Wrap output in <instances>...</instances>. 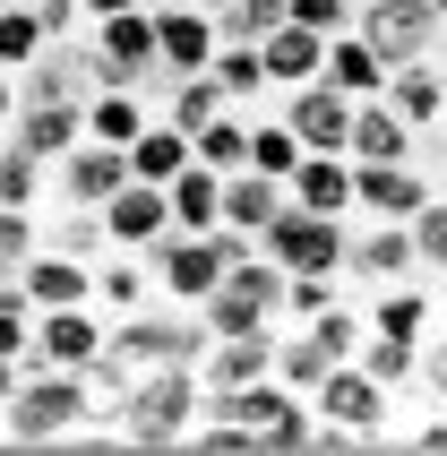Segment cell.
Masks as SVG:
<instances>
[{
    "mask_svg": "<svg viewBox=\"0 0 447 456\" xmlns=\"http://www.w3.org/2000/svg\"><path fill=\"white\" fill-rule=\"evenodd\" d=\"M77 121H86V138H103V147H129V138L155 121V103L138 95V86H95V95L77 103Z\"/></svg>",
    "mask_w": 447,
    "mask_h": 456,
    "instance_id": "cell-19",
    "label": "cell"
},
{
    "mask_svg": "<svg viewBox=\"0 0 447 456\" xmlns=\"http://www.w3.org/2000/svg\"><path fill=\"white\" fill-rule=\"evenodd\" d=\"M275 207H284V181H275V173H249V164H232V173H224V207H215V224L258 232Z\"/></svg>",
    "mask_w": 447,
    "mask_h": 456,
    "instance_id": "cell-25",
    "label": "cell"
},
{
    "mask_svg": "<svg viewBox=\"0 0 447 456\" xmlns=\"http://www.w3.org/2000/svg\"><path fill=\"white\" fill-rule=\"evenodd\" d=\"M147 302H155L147 258H138V250H103L95 258V310H103V319H129V310H147Z\"/></svg>",
    "mask_w": 447,
    "mask_h": 456,
    "instance_id": "cell-20",
    "label": "cell"
},
{
    "mask_svg": "<svg viewBox=\"0 0 447 456\" xmlns=\"http://www.w3.org/2000/svg\"><path fill=\"white\" fill-rule=\"evenodd\" d=\"M362 319H370V336H404V345H422V336H430V319H439V302H430V293H422V284H378V302L370 310H362Z\"/></svg>",
    "mask_w": 447,
    "mask_h": 456,
    "instance_id": "cell-22",
    "label": "cell"
},
{
    "mask_svg": "<svg viewBox=\"0 0 447 456\" xmlns=\"http://www.w3.org/2000/svg\"><path fill=\"white\" fill-rule=\"evenodd\" d=\"M18 293H26V310L95 302V267H86V258H61V250H26V267H18Z\"/></svg>",
    "mask_w": 447,
    "mask_h": 456,
    "instance_id": "cell-15",
    "label": "cell"
},
{
    "mask_svg": "<svg viewBox=\"0 0 447 456\" xmlns=\"http://www.w3.org/2000/svg\"><path fill=\"white\" fill-rule=\"evenodd\" d=\"M387 396H396V387H378L362 362H327V379L310 387V413L336 422V431H353L362 448H378V439H387Z\"/></svg>",
    "mask_w": 447,
    "mask_h": 456,
    "instance_id": "cell-5",
    "label": "cell"
},
{
    "mask_svg": "<svg viewBox=\"0 0 447 456\" xmlns=\"http://www.w3.org/2000/svg\"><path fill=\"white\" fill-rule=\"evenodd\" d=\"M319 77L327 86H345V95H378V86H387V61H378L370 44H362V35H327V61H319Z\"/></svg>",
    "mask_w": 447,
    "mask_h": 456,
    "instance_id": "cell-27",
    "label": "cell"
},
{
    "mask_svg": "<svg viewBox=\"0 0 447 456\" xmlns=\"http://www.w3.org/2000/svg\"><path fill=\"white\" fill-rule=\"evenodd\" d=\"M215 112H224V86L207 69L173 77V103H164V121H173V129H199V121H215Z\"/></svg>",
    "mask_w": 447,
    "mask_h": 456,
    "instance_id": "cell-33",
    "label": "cell"
},
{
    "mask_svg": "<svg viewBox=\"0 0 447 456\" xmlns=\"http://www.w3.org/2000/svg\"><path fill=\"white\" fill-rule=\"evenodd\" d=\"M95 216H103V241H112V250H147V241H164V232H173V207H164V190H155V181H121Z\"/></svg>",
    "mask_w": 447,
    "mask_h": 456,
    "instance_id": "cell-11",
    "label": "cell"
},
{
    "mask_svg": "<svg viewBox=\"0 0 447 456\" xmlns=\"http://www.w3.org/2000/svg\"><path fill=\"white\" fill-rule=\"evenodd\" d=\"M241 147H249V112H232V103H224L215 121L190 129V164H215V173H232V164H241Z\"/></svg>",
    "mask_w": 447,
    "mask_h": 456,
    "instance_id": "cell-29",
    "label": "cell"
},
{
    "mask_svg": "<svg viewBox=\"0 0 447 456\" xmlns=\"http://www.w3.org/2000/svg\"><path fill=\"white\" fill-rule=\"evenodd\" d=\"M430 199V173L404 155V164H353V207H370V216H387V224H404L413 207Z\"/></svg>",
    "mask_w": 447,
    "mask_h": 456,
    "instance_id": "cell-12",
    "label": "cell"
},
{
    "mask_svg": "<svg viewBox=\"0 0 447 456\" xmlns=\"http://www.w3.org/2000/svg\"><path fill=\"white\" fill-rule=\"evenodd\" d=\"M241 164H249V173H275V181H284V173L301 164V138L275 121V112H249V147H241Z\"/></svg>",
    "mask_w": 447,
    "mask_h": 456,
    "instance_id": "cell-30",
    "label": "cell"
},
{
    "mask_svg": "<svg viewBox=\"0 0 447 456\" xmlns=\"http://www.w3.org/2000/svg\"><path fill=\"white\" fill-rule=\"evenodd\" d=\"M404 232H413V267H447V199L439 190L404 216Z\"/></svg>",
    "mask_w": 447,
    "mask_h": 456,
    "instance_id": "cell-35",
    "label": "cell"
},
{
    "mask_svg": "<svg viewBox=\"0 0 447 456\" xmlns=\"http://www.w3.org/2000/svg\"><path fill=\"white\" fill-rule=\"evenodd\" d=\"M26 9H35V26H44L52 44H69L77 26H86V9H77V0H26Z\"/></svg>",
    "mask_w": 447,
    "mask_h": 456,
    "instance_id": "cell-42",
    "label": "cell"
},
{
    "mask_svg": "<svg viewBox=\"0 0 447 456\" xmlns=\"http://www.w3.org/2000/svg\"><path fill=\"white\" fill-rule=\"evenodd\" d=\"M258 258H275L284 276H345V216H310V207H275L267 224H258Z\"/></svg>",
    "mask_w": 447,
    "mask_h": 456,
    "instance_id": "cell-3",
    "label": "cell"
},
{
    "mask_svg": "<svg viewBox=\"0 0 447 456\" xmlns=\"http://www.w3.org/2000/svg\"><path fill=\"white\" fill-rule=\"evenodd\" d=\"M147 9H155V69L164 77H190L215 61V18L199 0H147Z\"/></svg>",
    "mask_w": 447,
    "mask_h": 456,
    "instance_id": "cell-9",
    "label": "cell"
},
{
    "mask_svg": "<svg viewBox=\"0 0 447 456\" xmlns=\"http://www.w3.org/2000/svg\"><path fill=\"white\" fill-rule=\"evenodd\" d=\"M0 9H9V0H0Z\"/></svg>",
    "mask_w": 447,
    "mask_h": 456,
    "instance_id": "cell-49",
    "label": "cell"
},
{
    "mask_svg": "<svg viewBox=\"0 0 447 456\" xmlns=\"http://www.w3.org/2000/svg\"><path fill=\"white\" fill-rule=\"evenodd\" d=\"M103 319L95 302H61V310H35V336H26V362H52V370H86L103 354Z\"/></svg>",
    "mask_w": 447,
    "mask_h": 456,
    "instance_id": "cell-8",
    "label": "cell"
},
{
    "mask_svg": "<svg viewBox=\"0 0 447 456\" xmlns=\"http://www.w3.org/2000/svg\"><path fill=\"white\" fill-rule=\"evenodd\" d=\"M44 44H52V35L35 26V9H26V0H9V9H0V69H26Z\"/></svg>",
    "mask_w": 447,
    "mask_h": 456,
    "instance_id": "cell-36",
    "label": "cell"
},
{
    "mask_svg": "<svg viewBox=\"0 0 447 456\" xmlns=\"http://www.w3.org/2000/svg\"><path fill=\"white\" fill-rule=\"evenodd\" d=\"M69 431H86V387H77V370L26 362V379L9 387V405H0V439H18V448H61Z\"/></svg>",
    "mask_w": 447,
    "mask_h": 456,
    "instance_id": "cell-2",
    "label": "cell"
},
{
    "mask_svg": "<svg viewBox=\"0 0 447 456\" xmlns=\"http://www.w3.org/2000/svg\"><path fill=\"white\" fill-rule=\"evenodd\" d=\"M439 9L430 0H362L353 9V35L387 61V69H404V61H439Z\"/></svg>",
    "mask_w": 447,
    "mask_h": 456,
    "instance_id": "cell-4",
    "label": "cell"
},
{
    "mask_svg": "<svg viewBox=\"0 0 447 456\" xmlns=\"http://www.w3.org/2000/svg\"><path fill=\"white\" fill-rule=\"evenodd\" d=\"M430 9H439V18H447V0H430Z\"/></svg>",
    "mask_w": 447,
    "mask_h": 456,
    "instance_id": "cell-48",
    "label": "cell"
},
{
    "mask_svg": "<svg viewBox=\"0 0 447 456\" xmlns=\"http://www.w3.org/2000/svg\"><path fill=\"white\" fill-rule=\"evenodd\" d=\"M258 61H267V86H301V77H319L327 61V35H310V26H275V35H258Z\"/></svg>",
    "mask_w": 447,
    "mask_h": 456,
    "instance_id": "cell-21",
    "label": "cell"
},
{
    "mask_svg": "<svg viewBox=\"0 0 447 456\" xmlns=\"http://www.w3.org/2000/svg\"><path fill=\"white\" fill-rule=\"evenodd\" d=\"M190 422H199V362H155L112 413V448H181Z\"/></svg>",
    "mask_w": 447,
    "mask_h": 456,
    "instance_id": "cell-1",
    "label": "cell"
},
{
    "mask_svg": "<svg viewBox=\"0 0 447 456\" xmlns=\"http://www.w3.org/2000/svg\"><path fill=\"white\" fill-rule=\"evenodd\" d=\"M284 18L310 26V35H345V26H353V0H284Z\"/></svg>",
    "mask_w": 447,
    "mask_h": 456,
    "instance_id": "cell-41",
    "label": "cell"
},
{
    "mask_svg": "<svg viewBox=\"0 0 447 456\" xmlns=\"http://www.w3.org/2000/svg\"><path fill=\"white\" fill-rule=\"evenodd\" d=\"M422 147V129H404L378 95H353V121H345V155L353 164H404Z\"/></svg>",
    "mask_w": 447,
    "mask_h": 456,
    "instance_id": "cell-13",
    "label": "cell"
},
{
    "mask_svg": "<svg viewBox=\"0 0 447 456\" xmlns=\"http://www.w3.org/2000/svg\"><path fill=\"white\" fill-rule=\"evenodd\" d=\"M44 173H52V190H61L69 207H103V199L129 181V155H121V147H103V138H77V147L52 155Z\"/></svg>",
    "mask_w": 447,
    "mask_h": 456,
    "instance_id": "cell-10",
    "label": "cell"
},
{
    "mask_svg": "<svg viewBox=\"0 0 447 456\" xmlns=\"http://www.w3.org/2000/svg\"><path fill=\"white\" fill-rule=\"evenodd\" d=\"M35 190H44V164L26 147H0V207H35Z\"/></svg>",
    "mask_w": 447,
    "mask_h": 456,
    "instance_id": "cell-39",
    "label": "cell"
},
{
    "mask_svg": "<svg viewBox=\"0 0 447 456\" xmlns=\"http://www.w3.org/2000/svg\"><path fill=\"white\" fill-rule=\"evenodd\" d=\"M353 362H362V370H370L378 387H404L413 370H422V354H413L404 336H362V354H353Z\"/></svg>",
    "mask_w": 447,
    "mask_h": 456,
    "instance_id": "cell-34",
    "label": "cell"
},
{
    "mask_svg": "<svg viewBox=\"0 0 447 456\" xmlns=\"http://www.w3.org/2000/svg\"><path fill=\"white\" fill-rule=\"evenodd\" d=\"M35 250H61V258H86V267H95L112 241H103V216H95V207H69L61 224H44V241H35Z\"/></svg>",
    "mask_w": 447,
    "mask_h": 456,
    "instance_id": "cell-31",
    "label": "cell"
},
{
    "mask_svg": "<svg viewBox=\"0 0 447 456\" xmlns=\"http://www.w3.org/2000/svg\"><path fill=\"white\" fill-rule=\"evenodd\" d=\"M430 302H439V310H447V267H439V293H430Z\"/></svg>",
    "mask_w": 447,
    "mask_h": 456,
    "instance_id": "cell-47",
    "label": "cell"
},
{
    "mask_svg": "<svg viewBox=\"0 0 447 456\" xmlns=\"http://www.w3.org/2000/svg\"><path fill=\"white\" fill-rule=\"evenodd\" d=\"M284 112L275 121L301 138V155H345V121H353V95L345 86H327V77H301V86H275Z\"/></svg>",
    "mask_w": 447,
    "mask_h": 456,
    "instance_id": "cell-7",
    "label": "cell"
},
{
    "mask_svg": "<svg viewBox=\"0 0 447 456\" xmlns=\"http://www.w3.org/2000/svg\"><path fill=\"white\" fill-rule=\"evenodd\" d=\"M35 241H44V224H35V207H0V276H18Z\"/></svg>",
    "mask_w": 447,
    "mask_h": 456,
    "instance_id": "cell-38",
    "label": "cell"
},
{
    "mask_svg": "<svg viewBox=\"0 0 447 456\" xmlns=\"http://www.w3.org/2000/svg\"><path fill=\"white\" fill-rule=\"evenodd\" d=\"M327 302H336V276H310V267H301V276H284V302L275 310H284V319H310V310H327Z\"/></svg>",
    "mask_w": 447,
    "mask_h": 456,
    "instance_id": "cell-40",
    "label": "cell"
},
{
    "mask_svg": "<svg viewBox=\"0 0 447 456\" xmlns=\"http://www.w3.org/2000/svg\"><path fill=\"white\" fill-rule=\"evenodd\" d=\"M413 448H430V456H447V405H439V413H430L422 431H413Z\"/></svg>",
    "mask_w": 447,
    "mask_h": 456,
    "instance_id": "cell-43",
    "label": "cell"
},
{
    "mask_svg": "<svg viewBox=\"0 0 447 456\" xmlns=\"http://www.w3.org/2000/svg\"><path fill=\"white\" fill-rule=\"evenodd\" d=\"M378 103H387L404 129H439L447 121V69H439V61H404V69H387Z\"/></svg>",
    "mask_w": 447,
    "mask_h": 456,
    "instance_id": "cell-14",
    "label": "cell"
},
{
    "mask_svg": "<svg viewBox=\"0 0 447 456\" xmlns=\"http://www.w3.org/2000/svg\"><path fill=\"white\" fill-rule=\"evenodd\" d=\"M284 199L310 216H353V155H301L284 173Z\"/></svg>",
    "mask_w": 447,
    "mask_h": 456,
    "instance_id": "cell-16",
    "label": "cell"
},
{
    "mask_svg": "<svg viewBox=\"0 0 447 456\" xmlns=\"http://www.w3.org/2000/svg\"><path fill=\"white\" fill-rule=\"evenodd\" d=\"M164 207H173V232H207L224 207V173L215 164H181L173 181H164Z\"/></svg>",
    "mask_w": 447,
    "mask_h": 456,
    "instance_id": "cell-23",
    "label": "cell"
},
{
    "mask_svg": "<svg viewBox=\"0 0 447 456\" xmlns=\"http://www.w3.org/2000/svg\"><path fill=\"white\" fill-rule=\"evenodd\" d=\"M345 267H353L362 284H396V276H413V232L387 224V216H378L370 232H345Z\"/></svg>",
    "mask_w": 447,
    "mask_h": 456,
    "instance_id": "cell-17",
    "label": "cell"
},
{
    "mask_svg": "<svg viewBox=\"0 0 447 456\" xmlns=\"http://www.w3.org/2000/svg\"><path fill=\"white\" fill-rule=\"evenodd\" d=\"M301 328L319 336V354H327V362H353V354H362V336H370V319H362V302H345V293H336V302L310 310Z\"/></svg>",
    "mask_w": 447,
    "mask_h": 456,
    "instance_id": "cell-28",
    "label": "cell"
},
{
    "mask_svg": "<svg viewBox=\"0 0 447 456\" xmlns=\"http://www.w3.org/2000/svg\"><path fill=\"white\" fill-rule=\"evenodd\" d=\"M275 26H284V0H224L215 9V35H232V44H258Z\"/></svg>",
    "mask_w": 447,
    "mask_h": 456,
    "instance_id": "cell-37",
    "label": "cell"
},
{
    "mask_svg": "<svg viewBox=\"0 0 447 456\" xmlns=\"http://www.w3.org/2000/svg\"><path fill=\"white\" fill-rule=\"evenodd\" d=\"M275 379L293 387V396H310V387L327 379V354H319V336L301 328V336H275Z\"/></svg>",
    "mask_w": 447,
    "mask_h": 456,
    "instance_id": "cell-32",
    "label": "cell"
},
{
    "mask_svg": "<svg viewBox=\"0 0 447 456\" xmlns=\"http://www.w3.org/2000/svg\"><path fill=\"white\" fill-rule=\"evenodd\" d=\"M9 112H18V69H0V129H9Z\"/></svg>",
    "mask_w": 447,
    "mask_h": 456,
    "instance_id": "cell-44",
    "label": "cell"
},
{
    "mask_svg": "<svg viewBox=\"0 0 447 456\" xmlns=\"http://www.w3.org/2000/svg\"><path fill=\"white\" fill-rule=\"evenodd\" d=\"M18 379H26V362H18V354H0V405H9V387H18Z\"/></svg>",
    "mask_w": 447,
    "mask_h": 456,
    "instance_id": "cell-45",
    "label": "cell"
},
{
    "mask_svg": "<svg viewBox=\"0 0 447 456\" xmlns=\"http://www.w3.org/2000/svg\"><path fill=\"white\" fill-rule=\"evenodd\" d=\"M138 258H147L155 293H164V302H181V310H199L207 293H215V276H224L215 232H164V241H147Z\"/></svg>",
    "mask_w": 447,
    "mask_h": 456,
    "instance_id": "cell-6",
    "label": "cell"
},
{
    "mask_svg": "<svg viewBox=\"0 0 447 456\" xmlns=\"http://www.w3.org/2000/svg\"><path fill=\"white\" fill-rule=\"evenodd\" d=\"M207 77L224 86V103H232V112H249L258 95H275V86H267V61H258V44H232V35H215V61H207Z\"/></svg>",
    "mask_w": 447,
    "mask_h": 456,
    "instance_id": "cell-26",
    "label": "cell"
},
{
    "mask_svg": "<svg viewBox=\"0 0 447 456\" xmlns=\"http://www.w3.org/2000/svg\"><path fill=\"white\" fill-rule=\"evenodd\" d=\"M86 121H77V103H18L9 112V147H26L35 164H52L61 147H77Z\"/></svg>",
    "mask_w": 447,
    "mask_h": 456,
    "instance_id": "cell-18",
    "label": "cell"
},
{
    "mask_svg": "<svg viewBox=\"0 0 447 456\" xmlns=\"http://www.w3.org/2000/svg\"><path fill=\"white\" fill-rule=\"evenodd\" d=\"M77 9H86V26H95V18H112V9H138V0H77Z\"/></svg>",
    "mask_w": 447,
    "mask_h": 456,
    "instance_id": "cell-46",
    "label": "cell"
},
{
    "mask_svg": "<svg viewBox=\"0 0 447 456\" xmlns=\"http://www.w3.org/2000/svg\"><path fill=\"white\" fill-rule=\"evenodd\" d=\"M121 155H129V181H155V190H164V181H173L181 164H190V129H173L164 112H155V121L138 129V138H129Z\"/></svg>",
    "mask_w": 447,
    "mask_h": 456,
    "instance_id": "cell-24",
    "label": "cell"
}]
</instances>
